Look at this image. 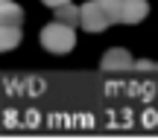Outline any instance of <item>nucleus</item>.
<instances>
[{
	"instance_id": "5",
	"label": "nucleus",
	"mask_w": 158,
	"mask_h": 140,
	"mask_svg": "<svg viewBox=\"0 0 158 140\" xmlns=\"http://www.w3.org/2000/svg\"><path fill=\"white\" fill-rule=\"evenodd\" d=\"M0 23H6V26H21L23 23V9L18 3H12V0H3V3H0Z\"/></svg>"
},
{
	"instance_id": "3",
	"label": "nucleus",
	"mask_w": 158,
	"mask_h": 140,
	"mask_svg": "<svg viewBox=\"0 0 158 140\" xmlns=\"http://www.w3.org/2000/svg\"><path fill=\"white\" fill-rule=\"evenodd\" d=\"M149 15L147 0H123L120 3V23H141Z\"/></svg>"
},
{
	"instance_id": "7",
	"label": "nucleus",
	"mask_w": 158,
	"mask_h": 140,
	"mask_svg": "<svg viewBox=\"0 0 158 140\" xmlns=\"http://www.w3.org/2000/svg\"><path fill=\"white\" fill-rule=\"evenodd\" d=\"M56 21L68 23V26H76V23H79V6H73L70 0L62 3V6H56Z\"/></svg>"
},
{
	"instance_id": "9",
	"label": "nucleus",
	"mask_w": 158,
	"mask_h": 140,
	"mask_svg": "<svg viewBox=\"0 0 158 140\" xmlns=\"http://www.w3.org/2000/svg\"><path fill=\"white\" fill-rule=\"evenodd\" d=\"M62 3H68V0H44V6H50V9H56V6H62Z\"/></svg>"
},
{
	"instance_id": "8",
	"label": "nucleus",
	"mask_w": 158,
	"mask_h": 140,
	"mask_svg": "<svg viewBox=\"0 0 158 140\" xmlns=\"http://www.w3.org/2000/svg\"><path fill=\"white\" fill-rule=\"evenodd\" d=\"M94 3L106 12V18L111 23H120V3H123V0H94Z\"/></svg>"
},
{
	"instance_id": "11",
	"label": "nucleus",
	"mask_w": 158,
	"mask_h": 140,
	"mask_svg": "<svg viewBox=\"0 0 158 140\" xmlns=\"http://www.w3.org/2000/svg\"><path fill=\"white\" fill-rule=\"evenodd\" d=\"M0 3H3V0H0Z\"/></svg>"
},
{
	"instance_id": "6",
	"label": "nucleus",
	"mask_w": 158,
	"mask_h": 140,
	"mask_svg": "<svg viewBox=\"0 0 158 140\" xmlns=\"http://www.w3.org/2000/svg\"><path fill=\"white\" fill-rule=\"evenodd\" d=\"M21 44V26H6L0 23V53H9Z\"/></svg>"
},
{
	"instance_id": "4",
	"label": "nucleus",
	"mask_w": 158,
	"mask_h": 140,
	"mask_svg": "<svg viewBox=\"0 0 158 140\" xmlns=\"http://www.w3.org/2000/svg\"><path fill=\"white\" fill-rule=\"evenodd\" d=\"M129 67H135V62H132L129 50H123V47H111L102 56V70H129Z\"/></svg>"
},
{
	"instance_id": "10",
	"label": "nucleus",
	"mask_w": 158,
	"mask_h": 140,
	"mask_svg": "<svg viewBox=\"0 0 158 140\" xmlns=\"http://www.w3.org/2000/svg\"><path fill=\"white\" fill-rule=\"evenodd\" d=\"M135 67H141V70H152V62H147V58H143V62H138Z\"/></svg>"
},
{
	"instance_id": "1",
	"label": "nucleus",
	"mask_w": 158,
	"mask_h": 140,
	"mask_svg": "<svg viewBox=\"0 0 158 140\" xmlns=\"http://www.w3.org/2000/svg\"><path fill=\"white\" fill-rule=\"evenodd\" d=\"M73 44H76L73 26H68V23H62V21H53V23H47V26L41 29V47H44L47 53L64 56V53L73 50Z\"/></svg>"
},
{
	"instance_id": "2",
	"label": "nucleus",
	"mask_w": 158,
	"mask_h": 140,
	"mask_svg": "<svg viewBox=\"0 0 158 140\" xmlns=\"http://www.w3.org/2000/svg\"><path fill=\"white\" fill-rule=\"evenodd\" d=\"M79 23H82V29H88V32H102V29L111 26V21L106 18V12H102L94 0L85 3V6H79Z\"/></svg>"
}]
</instances>
